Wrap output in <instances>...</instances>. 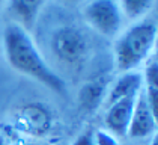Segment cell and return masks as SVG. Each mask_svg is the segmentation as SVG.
<instances>
[{"mask_svg":"<svg viewBox=\"0 0 158 145\" xmlns=\"http://www.w3.org/2000/svg\"><path fill=\"white\" fill-rule=\"evenodd\" d=\"M3 47L6 60L15 71L38 80L57 94L63 95L66 92L63 79L48 67V64L39 55L32 36L23 27L12 21L6 24L3 32Z\"/></svg>","mask_w":158,"mask_h":145,"instance_id":"1","label":"cell"},{"mask_svg":"<svg viewBox=\"0 0 158 145\" xmlns=\"http://www.w3.org/2000/svg\"><path fill=\"white\" fill-rule=\"evenodd\" d=\"M157 41V24L140 20L130 26L114 44V64L122 72H130L142 65L151 55Z\"/></svg>","mask_w":158,"mask_h":145,"instance_id":"2","label":"cell"},{"mask_svg":"<svg viewBox=\"0 0 158 145\" xmlns=\"http://www.w3.org/2000/svg\"><path fill=\"white\" fill-rule=\"evenodd\" d=\"M53 55L68 65H77L83 62L89 51V44L85 33L75 26L57 27L50 39Z\"/></svg>","mask_w":158,"mask_h":145,"instance_id":"3","label":"cell"},{"mask_svg":"<svg viewBox=\"0 0 158 145\" xmlns=\"http://www.w3.org/2000/svg\"><path fill=\"white\" fill-rule=\"evenodd\" d=\"M83 17L86 23L102 36L118 35L123 21L119 3L111 0H95L86 3Z\"/></svg>","mask_w":158,"mask_h":145,"instance_id":"4","label":"cell"},{"mask_svg":"<svg viewBox=\"0 0 158 145\" xmlns=\"http://www.w3.org/2000/svg\"><path fill=\"white\" fill-rule=\"evenodd\" d=\"M15 127L29 136H42L51 129L53 116L50 108L41 103H30L17 110L14 115Z\"/></svg>","mask_w":158,"mask_h":145,"instance_id":"5","label":"cell"},{"mask_svg":"<svg viewBox=\"0 0 158 145\" xmlns=\"http://www.w3.org/2000/svg\"><path fill=\"white\" fill-rule=\"evenodd\" d=\"M155 129H157V116L152 112L145 91L142 88L134 104V112L127 134L134 139H140V138H146L155 133Z\"/></svg>","mask_w":158,"mask_h":145,"instance_id":"6","label":"cell"},{"mask_svg":"<svg viewBox=\"0 0 158 145\" xmlns=\"http://www.w3.org/2000/svg\"><path fill=\"white\" fill-rule=\"evenodd\" d=\"M137 95L125 97V98H121V100L109 104L107 113H106L107 132H110L114 136H125L127 134L128 127H130V121L133 116Z\"/></svg>","mask_w":158,"mask_h":145,"instance_id":"7","label":"cell"},{"mask_svg":"<svg viewBox=\"0 0 158 145\" xmlns=\"http://www.w3.org/2000/svg\"><path fill=\"white\" fill-rule=\"evenodd\" d=\"M107 77L101 76L86 82L78 91V104L86 112H94L104 100L107 92Z\"/></svg>","mask_w":158,"mask_h":145,"instance_id":"8","label":"cell"},{"mask_svg":"<svg viewBox=\"0 0 158 145\" xmlns=\"http://www.w3.org/2000/svg\"><path fill=\"white\" fill-rule=\"evenodd\" d=\"M44 6V2H24V0H14L8 5L9 15L12 17V23L23 27L26 32H29L36 21L41 8Z\"/></svg>","mask_w":158,"mask_h":145,"instance_id":"9","label":"cell"},{"mask_svg":"<svg viewBox=\"0 0 158 145\" xmlns=\"http://www.w3.org/2000/svg\"><path fill=\"white\" fill-rule=\"evenodd\" d=\"M142 88H143V77L140 72H123L116 80V83L113 85V88L109 91V97H107L109 104L121 100V98H125V97L137 95Z\"/></svg>","mask_w":158,"mask_h":145,"instance_id":"10","label":"cell"},{"mask_svg":"<svg viewBox=\"0 0 158 145\" xmlns=\"http://www.w3.org/2000/svg\"><path fill=\"white\" fill-rule=\"evenodd\" d=\"M143 77V91L146 94L148 103L152 109V112L157 116L158 112V64L155 56L148 60L145 67V74H142Z\"/></svg>","mask_w":158,"mask_h":145,"instance_id":"11","label":"cell"},{"mask_svg":"<svg viewBox=\"0 0 158 145\" xmlns=\"http://www.w3.org/2000/svg\"><path fill=\"white\" fill-rule=\"evenodd\" d=\"M154 6V2L151 0H125L119 2L122 17H127L130 20H142L145 14Z\"/></svg>","mask_w":158,"mask_h":145,"instance_id":"12","label":"cell"},{"mask_svg":"<svg viewBox=\"0 0 158 145\" xmlns=\"http://www.w3.org/2000/svg\"><path fill=\"white\" fill-rule=\"evenodd\" d=\"M94 141H95V145H121L118 138L107 130L95 132L94 133Z\"/></svg>","mask_w":158,"mask_h":145,"instance_id":"13","label":"cell"},{"mask_svg":"<svg viewBox=\"0 0 158 145\" xmlns=\"http://www.w3.org/2000/svg\"><path fill=\"white\" fill-rule=\"evenodd\" d=\"M73 145H95L94 141V133L92 132H85L80 136H77V139L74 141Z\"/></svg>","mask_w":158,"mask_h":145,"instance_id":"14","label":"cell"},{"mask_svg":"<svg viewBox=\"0 0 158 145\" xmlns=\"http://www.w3.org/2000/svg\"><path fill=\"white\" fill-rule=\"evenodd\" d=\"M0 145H8V141L3 134H0Z\"/></svg>","mask_w":158,"mask_h":145,"instance_id":"15","label":"cell"},{"mask_svg":"<svg viewBox=\"0 0 158 145\" xmlns=\"http://www.w3.org/2000/svg\"><path fill=\"white\" fill-rule=\"evenodd\" d=\"M149 145H158V138H157V134H154L152 136V141H151V144Z\"/></svg>","mask_w":158,"mask_h":145,"instance_id":"16","label":"cell"}]
</instances>
